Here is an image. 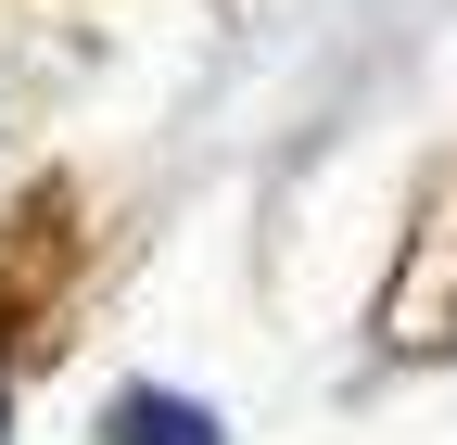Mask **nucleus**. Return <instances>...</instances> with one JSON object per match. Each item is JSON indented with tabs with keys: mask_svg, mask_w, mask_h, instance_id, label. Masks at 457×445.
<instances>
[{
	"mask_svg": "<svg viewBox=\"0 0 457 445\" xmlns=\"http://www.w3.org/2000/svg\"><path fill=\"white\" fill-rule=\"evenodd\" d=\"M114 445H216V420L191 395H128L114 407Z\"/></svg>",
	"mask_w": 457,
	"mask_h": 445,
	"instance_id": "1",
	"label": "nucleus"
}]
</instances>
